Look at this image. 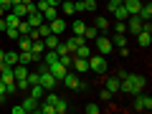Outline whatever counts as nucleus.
<instances>
[{
  "label": "nucleus",
  "mask_w": 152,
  "mask_h": 114,
  "mask_svg": "<svg viewBox=\"0 0 152 114\" xmlns=\"http://www.w3.org/2000/svg\"><path fill=\"white\" fill-rule=\"evenodd\" d=\"M114 18H117V20H127V18H129V13H127V8H124V5H119L117 10H114Z\"/></svg>",
  "instance_id": "31"
},
{
  "label": "nucleus",
  "mask_w": 152,
  "mask_h": 114,
  "mask_svg": "<svg viewBox=\"0 0 152 114\" xmlns=\"http://www.w3.org/2000/svg\"><path fill=\"white\" fill-rule=\"evenodd\" d=\"M53 109H56V114H66V109H69V102H66V99H58V102L53 104Z\"/></svg>",
  "instance_id": "30"
},
{
  "label": "nucleus",
  "mask_w": 152,
  "mask_h": 114,
  "mask_svg": "<svg viewBox=\"0 0 152 114\" xmlns=\"http://www.w3.org/2000/svg\"><path fill=\"white\" fill-rule=\"evenodd\" d=\"M94 46H96V51H99L102 56H109V53L114 51V43H112V38H109V36H102V33H99V36L94 38Z\"/></svg>",
  "instance_id": "4"
},
{
  "label": "nucleus",
  "mask_w": 152,
  "mask_h": 114,
  "mask_svg": "<svg viewBox=\"0 0 152 114\" xmlns=\"http://www.w3.org/2000/svg\"><path fill=\"white\" fill-rule=\"evenodd\" d=\"M48 26H51V33H56V36H61V33L66 31V18H64V15H58V18H53V20H51Z\"/></svg>",
  "instance_id": "10"
},
{
  "label": "nucleus",
  "mask_w": 152,
  "mask_h": 114,
  "mask_svg": "<svg viewBox=\"0 0 152 114\" xmlns=\"http://www.w3.org/2000/svg\"><path fill=\"white\" fill-rule=\"evenodd\" d=\"M96 36H99V28H96V26H86V31H84V38H86V41H94Z\"/></svg>",
  "instance_id": "27"
},
{
  "label": "nucleus",
  "mask_w": 152,
  "mask_h": 114,
  "mask_svg": "<svg viewBox=\"0 0 152 114\" xmlns=\"http://www.w3.org/2000/svg\"><path fill=\"white\" fill-rule=\"evenodd\" d=\"M3 18H5V26H8V28H18V23H20V18H18L13 10H8Z\"/></svg>",
  "instance_id": "18"
},
{
  "label": "nucleus",
  "mask_w": 152,
  "mask_h": 114,
  "mask_svg": "<svg viewBox=\"0 0 152 114\" xmlns=\"http://www.w3.org/2000/svg\"><path fill=\"white\" fill-rule=\"evenodd\" d=\"M58 99H61V96H56L53 91H51V94H46V104H56Z\"/></svg>",
  "instance_id": "39"
},
{
  "label": "nucleus",
  "mask_w": 152,
  "mask_h": 114,
  "mask_svg": "<svg viewBox=\"0 0 152 114\" xmlns=\"http://www.w3.org/2000/svg\"><path fill=\"white\" fill-rule=\"evenodd\" d=\"M137 41H140V46L147 48V46H152V33L150 31H140V33H137Z\"/></svg>",
  "instance_id": "17"
},
{
  "label": "nucleus",
  "mask_w": 152,
  "mask_h": 114,
  "mask_svg": "<svg viewBox=\"0 0 152 114\" xmlns=\"http://www.w3.org/2000/svg\"><path fill=\"white\" fill-rule=\"evenodd\" d=\"M5 66H8V64H5V61H0V71H3V69H5Z\"/></svg>",
  "instance_id": "46"
},
{
  "label": "nucleus",
  "mask_w": 152,
  "mask_h": 114,
  "mask_svg": "<svg viewBox=\"0 0 152 114\" xmlns=\"http://www.w3.org/2000/svg\"><path fill=\"white\" fill-rule=\"evenodd\" d=\"M71 66H74L76 74H84V71H89V58H79V56H74Z\"/></svg>",
  "instance_id": "11"
},
{
  "label": "nucleus",
  "mask_w": 152,
  "mask_h": 114,
  "mask_svg": "<svg viewBox=\"0 0 152 114\" xmlns=\"http://www.w3.org/2000/svg\"><path fill=\"white\" fill-rule=\"evenodd\" d=\"M137 15H140L145 23H147V20H152V5H150V3H147V5L142 3V8H140V13H137Z\"/></svg>",
  "instance_id": "20"
},
{
  "label": "nucleus",
  "mask_w": 152,
  "mask_h": 114,
  "mask_svg": "<svg viewBox=\"0 0 152 114\" xmlns=\"http://www.w3.org/2000/svg\"><path fill=\"white\" fill-rule=\"evenodd\" d=\"M61 84H64L66 89H74V91H81V89H84V84L79 81V76L71 74V71H66V76L61 79Z\"/></svg>",
  "instance_id": "6"
},
{
  "label": "nucleus",
  "mask_w": 152,
  "mask_h": 114,
  "mask_svg": "<svg viewBox=\"0 0 152 114\" xmlns=\"http://www.w3.org/2000/svg\"><path fill=\"white\" fill-rule=\"evenodd\" d=\"M5 36L10 38V41H18V38H20V33H18V28H5Z\"/></svg>",
  "instance_id": "34"
},
{
  "label": "nucleus",
  "mask_w": 152,
  "mask_h": 114,
  "mask_svg": "<svg viewBox=\"0 0 152 114\" xmlns=\"http://www.w3.org/2000/svg\"><path fill=\"white\" fill-rule=\"evenodd\" d=\"M119 91H124V94H140L142 89L147 86V79L142 74H127V71H119Z\"/></svg>",
  "instance_id": "1"
},
{
  "label": "nucleus",
  "mask_w": 152,
  "mask_h": 114,
  "mask_svg": "<svg viewBox=\"0 0 152 114\" xmlns=\"http://www.w3.org/2000/svg\"><path fill=\"white\" fill-rule=\"evenodd\" d=\"M33 84H41V74H38V71H28V86H33Z\"/></svg>",
  "instance_id": "32"
},
{
  "label": "nucleus",
  "mask_w": 152,
  "mask_h": 114,
  "mask_svg": "<svg viewBox=\"0 0 152 114\" xmlns=\"http://www.w3.org/2000/svg\"><path fill=\"white\" fill-rule=\"evenodd\" d=\"M5 13H8V10H3V8H0V18H3V15H5Z\"/></svg>",
  "instance_id": "47"
},
{
  "label": "nucleus",
  "mask_w": 152,
  "mask_h": 114,
  "mask_svg": "<svg viewBox=\"0 0 152 114\" xmlns=\"http://www.w3.org/2000/svg\"><path fill=\"white\" fill-rule=\"evenodd\" d=\"M122 5L127 8V13H129V15H137V13H140V8H142V0H122Z\"/></svg>",
  "instance_id": "13"
},
{
  "label": "nucleus",
  "mask_w": 152,
  "mask_h": 114,
  "mask_svg": "<svg viewBox=\"0 0 152 114\" xmlns=\"http://www.w3.org/2000/svg\"><path fill=\"white\" fill-rule=\"evenodd\" d=\"M84 5H86V13H94V10H96V0H84Z\"/></svg>",
  "instance_id": "37"
},
{
  "label": "nucleus",
  "mask_w": 152,
  "mask_h": 114,
  "mask_svg": "<svg viewBox=\"0 0 152 114\" xmlns=\"http://www.w3.org/2000/svg\"><path fill=\"white\" fill-rule=\"evenodd\" d=\"M3 102H5V96H0V107H3Z\"/></svg>",
  "instance_id": "48"
},
{
  "label": "nucleus",
  "mask_w": 152,
  "mask_h": 114,
  "mask_svg": "<svg viewBox=\"0 0 152 114\" xmlns=\"http://www.w3.org/2000/svg\"><path fill=\"white\" fill-rule=\"evenodd\" d=\"M43 48H46V43H43V38H36V41H33V46H31V51H33V53L38 56V58H41V56H43Z\"/></svg>",
  "instance_id": "21"
},
{
  "label": "nucleus",
  "mask_w": 152,
  "mask_h": 114,
  "mask_svg": "<svg viewBox=\"0 0 152 114\" xmlns=\"http://www.w3.org/2000/svg\"><path fill=\"white\" fill-rule=\"evenodd\" d=\"M114 33H127V20H117L114 23Z\"/></svg>",
  "instance_id": "35"
},
{
  "label": "nucleus",
  "mask_w": 152,
  "mask_h": 114,
  "mask_svg": "<svg viewBox=\"0 0 152 114\" xmlns=\"http://www.w3.org/2000/svg\"><path fill=\"white\" fill-rule=\"evenodd\" d=\"M89 69L94 71V74H107L109 64H107V56L96 53V56H89Z\"/></svg>",
  "instance_id": "3"
},
{
  "label": "nucleus",
  "mask_w": 152,
  "mask_h": 114,
  "mask_svg": "<svg viewBox=\"0 0 152 114\" xmlns=\"http://www.w3.org/2000/svg\"><path fill=\"white\" fill-rule=\"evenodd\" d=\"M86 112L89 114H99V112H102V107H99V104H86Z\"/></svg>",
  "instance_id": "38"
},
{
  "label": "nucleus",
  "mask_w": 152,
  "mask_h": 114,
  "mask_svg": "<svg viewBox=\"0 0 152 114\" xmlns=\"http://www.w3.org/2000/svg\"><path fill=\"white\" fill-rule=\"evenodd\" d=\"M13 114H26V109H23V104H18V107H13Z\"/></svg>",
  "instance_id": "42"
},
{
  "label": "nucleus",
  "mask_w": 152,
  "mask_h": 114,
  "mask_svg": "<svg viewBox=\"0 0 152 114\" xmlns=\"http://www.w3.org/2000/svg\"><path fill=\"white\" fill-rule=\"evenodd\" d=\"M38 74H41V86H43L46 91H53V89L58 86V81H56V76H53V74L48 71V66H46V64L41 66V71H38Z\"/></svg>",
  "instance_id": "2"
},
{
  "label": "nucleus",
  "mask_w": 152,
  "mask_h": 114,
  "mask_svg": "<svg viewBox=\"0 0 152 114\" xmlns=\"http://www.w3.org/2000/svg\"><path fill=\"white\" fill-rule=\"evenodd\" d=\"M43 94H46V89L41 86V84H33V86H28V96H33V99H43Z\"/></svg>",
  "instance_id": "14"
},
{
  "label": "nucleus",
  "mask_w": 152,
  "mask_h": 114,
  "mask_svg": "<svg viewBox=\"0 0 152 114\" xmlns=\"http://www.w3.org/2000/svg\"><path fill=\"white\" fill-rule=\"evenodd\" d=\"M26 20H28V26H33V28H38L41 23H46V20H43V13L38 10V8H36V10H31V13H28V15H26Z\"/></svg>",
  "instance_id": "9"
},
{
  "label": "nucleus",
  "mask_w": 152,
  "mask_h": 114,
  "mask_svg": "<svg viewBox=\"0 0 152 114\" xmlns=\"http://www.w3.org/2000/svg\"><path fill=\"white\" fill-rule=\"evenodd\" d=\"M23 109H26V112H38V99L26 96V102H23Z\"/></svg>",
  "instance_id": "22"
},
{
  "label": "nucleus",
  "mask_w": 152,
  "mask_h": 114,
  "mask_svg": "<svg viewBox=\"0 0 152 114\" xmlns=\"http://www.w3.org/2000/svg\"><path fill=\"white\" fill-rule=\"evenodd\" d=\"M5 28H8L5 26V18H0V33H5Z\"/></svg>",
  "instance_id": "44"
},
{
  "label": "nucleus",
  "mask_w": 152,
  "mask_h": 114,
  "mask_svg": "<svg viewBox=\"0 0 152 114\" xmlns=\"http://www.w3.org/2000/svg\"><path fill=\"white\" fill-rule=\"evenodd\" d=\"M28 5H31V3H23V0H20V3H15V5H13L10 10L15 13L18 18H26V15H28Z\"/></svg>",
  "instance_id": "15"
},
{
  "label": "nucleus",
  "mask_w": 152,
  "mask_h": 114,
  "mask_svg": "<svg viewBox=\"0 0 152 114\" xmlns=\"http://www.w3.org/2000/svg\"><path fill=\"white\" fill-rule=\"evenodd\" d=\"M142 23H145V20H142L140 15H129V18H127V31L137 36V33L142 31Z\"/></svg>",
  "instance_id": "8"
},
{
  "label": "nucleus",
  "mask_w": 152,
  "mask_h": 114,
  "mask_svg": "<svg viewBox=\"0 0 152 114\" xmlns=\"http://www.w3.org/2000/svg\"><path fill=\"white\" fill-rule=\"evenodd\" d=\"M112 96H114V94L109 91V89H102V99H104V102H109V99H112Z\"/></svg>",
  "instance_id": "40"
},
{
  "label": "nucleus",
  "mask_w": 152,
  "mask_h": 114,
  "mask_svg": "<svg viewBox=\"0 0 152 114\" xmlns=\"http://www.w3.org/2000/svg\"><path fill=\"white\" fill-rule=\"evenodd\" d=\"M58 10L64 13L66 18H69V15H74V13H76V10H74V0H61V5H58Z\"/></svg>",
  "instance_id": "16"
},
{
  "label": "nucleus",
  "mask_w": 152,
  "mask_h": 114,
  "mask_svg": "<svg viewBox=\"0 0 152 114\" xmlns=\"http://www.w3.org/2000/svg\"><path fill=\"white\" fill-rule=\"evenodd\" d=\"M134 109L137 112H150L152 109V96L150 94H134Z\"/></svg>",
  "instance_id": "5"
},
{
  "label": "nucleus",
  "mask_w": 152,
  "mask_h": 114,
  "mask_svg": "<svg viewBox=\"0 0 152 114\" xmlns=\"http://www.w3.org/2000/svg\"><path fill=\"white\" fill-rule=\"evenodd\" d=\"M48 33H51V26H48V23H41V26H38V36H41V38H46Z\"/></svg>",
  "instance_id": "33"
},
{
  "label": "nucleus",
  "mask_w": 152,
  "mask_h": 114,
  "mask_svg": "<svg viewBox=\"0 0 152 114\" xmlns=\"http://www.w3.org/2000/svg\"><path fill=\"white\" fill-rule=\"evenodd\" d=\"M107 89L112 94H117V91H119V79H117V76H109V79H107Z\"/></svg>",
  "instance_id": "25"
},
{
  "label": "nucleus",
  "mask_w": 152,
  "mask_h": 114,
  "mask_svg": "<svg viewBox=\"0 0 152 114\" xmlns=\"http://www.w3.org/2000/svg\"><path fill=\"white\" fill-rule=\"evenodd\" d=\"M43 43H46V48H56L61 41H58V36H56V33H48V36L43 38Z\"/></svg>",
  "instance_id": "23"
},
{
  "label": "nucleus",
  "mask_w": 152,
  "mask_h": 114,
  "mask_svg": "<svg viewBox=\"0 0 152 114\" xmlns=\"http://www.w3.org/2000/svg\"><path fill=\"white\" fill-rule=\"evenodd\" d=\"M41 13H43V20H46V23H51L53 18H58V15H61V10H58L56 5H46Z\"/></svg>",
  "instance_id": "12"
},
{
  "label": "nucleus",
  "mask_w": 152,
  "mask_h": 114,
  "mask_svg": "<svg viewBox=\"0 0 152 114\" xmlns=\"http://www.w3.org/2000/svg\"><path fill=\"white\" fill-rule=\"evenodd\" d=\"M43 3H46V5H56V8L61 5V0H43Z\"/></svg>",
  "instance_id": "43"
},
{
  "label": "nucleus",
  "mask_w": 152,
  "mask_h": 114,
  "mask_svg": "<svg viewBox=\"0 0 152 114\" xmlns=\"http://www.w3.org/2000/svg\"><path fill=\"white\" fill-rule=\"evenodd\" d=\"M119 5H122V0H109V3H107V10H109V13H114Z\"/></svg>",
  "instance_id": "36"
},
{
  "label": "nucleus",
  "mask_w": 152,
  "mask_h": 114,
  "mask_svg": "<svg viewBox=\"0 0 152 114\" xmlns=\"http://www.w3.org/2000/svg\"><path fill=\"white\" fill-rule=\"evenodd\" d=\"M48 71H51V74L56 76V81L61 84V79L66 76V71H69V66H66V64H61V61H56V64H51V66H48Z\"/></svg>",
  "instance_id": "7"
},
{
  "label": "nucleus",
  "mask_w": 152,
  "mask_h": 114,
  "mask_svg": "<svg viewBox=\"0 0 152 114\" xmlns=\"http://www.w3.org/2000/svg\"><path fill=\"white\" fill-rule=\"evenodd\" d=\"M0 8H3V10H10L13 5H10V0H0Z\"/></svg>",
  "instance_id": "41"
},
{
  "label": "nucleus",
  "mask_w": 152,
  "mask_h": 114,
  "mask_svg": "<svg viewBox=\"0 0 152 114\" xmlns=\"http://www.w3.org/2000/svg\"><path fill=\"white\" fill-rule=\"evenodd\" d=\"M94 26L99 28V33H102V31H109V20H107L104 15H96V20H94Z\"/></svg>",
  "instance_id": "26"
},
{
  "label": "nucleus",
  "mask_w": 152,
  "mask_h": 114,
  "mask_svg": "<svg viewBox=\"0 0 152 114\" xmlns=\"http://www.w3.org/2000/svg\"><path fill=\"white\" fill-rule=\"evenodd\" d=\"M23 3H33V0H23Z\"/></svg>",
  "instance_id": "49"
},
{
  "label": "nucleus",
  "mask_w": 152,
  "mask_h": 114,
  "mask_svg": "<svg viewBox=\"0 0 152 114\" xmlns=\"http://www.w3.org/2000/svg\"><path fill=\"white\" fill-rule=\"evenodd\" d=\"M74 56H79V58H89V56H91V46H79V48L74 51Z\"/></svg>",
  "instance_id": "24"
},
{
  "label": "nucleus",
  "mask_w": 152,
  "mask_h": 114,
  "mask_svg": "<svg viewBox=\"0 0 152 114\" xmlns=\"http://www.w3.org/2000/svg\"><path fill=\"white\" fill-rule=\"evenodd\" d=\"M3 61H5L8 66H15L18 64V53H15V51H5V58H3Z\"/></svg>",
  "instance_id": "29"
},
{
  "label": "nucleus",
  "mask_w": 152,
  "mask_h": 114,
  "mask_svg": "<svg viewBox=\"0 0 152 114\" xmlns=\"http://www.w3.org/2000/svg\"><path fill=\"white\" fill-rule=\"evenodd\" d=\"M71 31H74V36H84V31H86V23H84L81 18H76V20L71 23Z\"/></svg>",
  "instance_id": "19"
},
{
  "label": "nucleus",
  "mask_w": 152,
  "mask_h": 114,
  "mask_svg": "<svg viewBox=\"0 0 152 114\" xmlns=\"http://www.w3.org/2000/svg\"><path fill=\"white\" fill-rule=\"evenodd\" d=\"M3 58H5V51H3V48H0V61H3Z\"/></svg>",
  "instance_id": "45"
},
{
  "label": "nucleus",
  "mask_w": 152,
  "mask_h": 114,
  "mask_svg": "<svg viewBox=\"0 0 152 114\" xmlns=\"http://www.w3.org/2000/svg\"><path fill=\"white\" fill-rule=\"evenodd\" d=\"M112 43H114V46H119V48H122V46H127V33H114Z\"/></svg>",
  "instance_id": "28"
}]
</instances>
